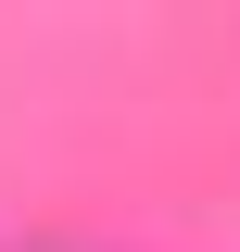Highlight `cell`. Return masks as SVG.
Masks as SVG:
<instances>
[{"label":"cell","instance_id":"6da1fadb","mask_svg":"<svg viewBox=\"0 0 240 252\" xmlns=\"http://www.w3.org/2000/svg\"><path fill=\"white\" fill-rule=\"evenodd\" d=\"M26 252H114V240H26Z\"/></svg>","mask_w":240,"mask_h":252}]
</instances>
